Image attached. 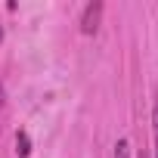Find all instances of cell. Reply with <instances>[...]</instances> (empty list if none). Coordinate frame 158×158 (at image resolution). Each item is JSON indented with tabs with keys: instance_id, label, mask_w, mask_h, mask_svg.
Returning a JSON list of instances; mask_svg holds the SVG:
<instances>
[{
	"instance_id": "8992f818",
	"label": "cell",
	"mask_w": 158,
	"mask_h": 158,
	"mask_svg": "<svg viewBox=\"0 0 158 158\" xmlns=\"http://www.w3.org/2000/svg\"><path fill=\"white\" fill-rule=\"evenodd\" d=\"M139 158H152V155H149V152H146V149H139Z\"/></svg>"
},
{
	"instance_id": "3957f363",
	"label": "cell",
	"mask_w": 158,
	"mask_h": 158,
	"mask_svg": "<svg viewBox=\"0 0 158 158\" xmlns=\"http://www.w3.org/2000/svg\"><path fill=\"white\" fill-rule=\"evenodd\" d=\"M152 136H155V158H158V84H155V102H152Z\"/></svg>"
},
{
	"instance_id": "6da1fadb",
	"label": "cell",
	"mask_w": 158,
	"mask_h": 158,
	"mask_svg": "<svg viewBox=\"0 0 158 158\" xmlns=\"http://www.w3.org/2000/svg\"><path fill=\"white\" fill-rule=\"evenodd\" d=\"M102 3H87L84 6V13H81V31L84 34H96V28H99V19H102Z\"/></svg>"
},
{
	"instance_id": "52a82bcc",
	"label": "cell",
	"mask_w": 158,
	"mask_h": 158,
	"mask_svg": "<svg viewBox=\"0 0 158 158\" xmlns=\"http://www.w3.org/2000/svg\"><path fill=\"white\" fill-rule=\"evenodd\" d=\"M0 40H3V25H0Z\"/></svg>"
},
{
	"instance_id": "7a4b0ae2",
	"label": "cell",
	"mask_w": 158,
	"mask_h": 158,
	"mask_svg": "<svg viewBox=\"0 0 158 158\" xmlns=\"http://www.w3.org/2000/svg\"><path fill=\"white\" fill-rule=\"evenodd\" d=\"M16 155H19V158H28V155H31V139H28L25 130L16 133Z\"/></svg>"
},
{
	"instance_id": "5b68a950",
	"label": "cell",
	"mask_w": 158,
	"mask_h": 158,
	"mask_svg": "<svg viewBox=\"0 0 158 158\" xmlns=\"http://www.w3.org/2000/svg\"><path fill=\"white\" fill-rule=\"evenodd\" d=\"M3 102H6V93H3V84H0V109H3Z\"/></svg>"
},
{
	"instance_id": "277c9868",
	"label": "cell",
	"mask_w": 158,
	"mask_h": 158,
	"mask_svg": "<svg viewBox=\"0 0 158 158\" xmlns=\"http://www.w3.org/2000/svg\"><path fill=\"white\" fill-rule=\"evenodd\" d=\"M115 158H130V143H127V139H118V146H115Z\"/></svg>"
}]
</instances>
